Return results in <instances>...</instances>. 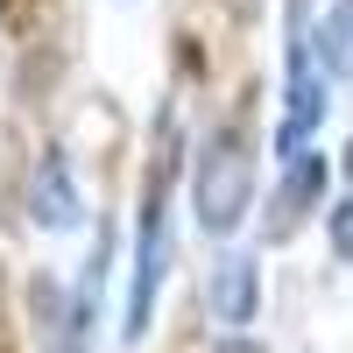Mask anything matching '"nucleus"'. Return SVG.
Instances as JSON below:
<instances>
[{"label": "nucleus", "instance_id": "obj_8", "mask_svg": "<svg viewBox=\"0 0 353 353\" xmlns=\"http://www.w3.org/2000/svg\"><path fill=\"white\" fill-rule=\"evenodd\" d=\"M311 14H318V0H290V14H283V36H290V43H311Z\"/></svg>", "mask_w": 353, "mask_h": 353}, {"label": "nucleus", "instance_id": "obj_3", "mask_svg": "<svg viewBox=\"0 0 353 353\" xmlns=\"http://www.w3.org/2000/svg\"><path fill=\"white\" fill-rule=\"evenodd\" d=\"M325 64L311 57V43H290V85H283V128H276V149L283 163L304 149V141L318 134V121H325Z\"/></svg>", "mask_w": 353, "mask_h": 353}, {"label": "nucleus", "instance_id": "obj_10", "mask_svg": "<svg viewBox=\"0 0 353 353\" xmlns=\"http://www.w3.org/2000/svg\"><path fill=\"white\" fill-rule=\"evenodd\" d=\"M212 353H269V346H254V339H219Z\"/></svg>", "mask_w": 353, "mask_h": 353}, {"label": "nucleus", "instance_id": "obj_9", "mask_svg": "<svg viewBox=\"0 0 353 353\" xmlns=\"http://www.w3.org/2000/svg\"><path fill=\"white\" fill-rule=\"evenodd\" d=\"M332 248H339V261H353V198L332 205Z\"/></svg>", "mask_w": 353, "mask_h": 353}, {"label": "nucleus", "instance_id": "obj_7", "mask_svg": "<svg viewBox=\"0 0 353 353\" xmlns=\"http://www.w3.org/2000/svg\"><path fill=\"white\" fill-rule=\"evenodd\" d=\"M311 57L325 64V78H353V0L325 8V21L311 28Z\"/></svg>", "mask_w": 353, "mask_h": 353}, {"label": "nucleus", "instance_id": "obj_5", "mask_svg": "<svg viewBox=\"0 0 353 353\" xmlns=\"http://www.w3.org/2000/svg\"><path fill=\"white\" fill-rule=\"evenodd\" d=\"M28 219L50 226V233H64V226L85 219V198H78V184H71V163L57 156V149H43L36 170H28Z\"/></svg>", "mask_w": 353, "mask_h": 353}, {"label": "nucleus", "instance_id": "obj_4", "mask_svg": "<svg viewBox=\"0 0 353 353\" xmlns=\"http://www.w3.org/2000/svg\"><path fill=\"white\" fill-rule=\"evenodd\" d=\"M325 184H332V163L318 149H297L276 176V198H269V241H290L318 205H325Z\"/></svg>", "mask_w": 353, "mask_h": 353}, {"label": "nucleus", "instance_id": "obj_2", "mask_svg": "<svg viewBox=\"0 0 353 353\" xmlns=\"http://www.w3.org/2000/svg\"><path fill=\"white\" fill-rule=\"evenodd\" d=\"M170 176H176V121H163V156L141 184V226H134V290H128V325L121 339H141L156 318V290L170 276Z\"/></svg>", "mask_w": 353, "mask_h": 353}, {"label": "nucleus", "instance_id": "obj_12", "mask_svg": "<svg viewBox=\"0 0 353 353\" xmlns=\"http://www.w3.org/2000/svg\"><path fill=\"white\" fill-rule=\"evenodd\" d=\"M64 353H78V346H64Z\"/></svg>", "mask_w": 353, "mask_h": 353}, {"label": "nucleus", "instance_id": "obj_11", "mask_svg": "<svg viewBox=\"0 0 353 353\" xmlns=\"http://www.w3.org/2000/svg\"><path fill=\"white\" fill-rule=\"evenodd\" d=\"M346 176H353V141H346Z\"/></svg>", "mask_w": 353, "mask_h": 353}, {"label": "nucleus", "instance_id": "obj_6", "mask_svg": "<svg viewBox=\"0 0 353 353\" xmlns=\"http://www.w3.org/2000/svg\"><path fill=\"white\" fill-rule=\"evenodd\" d=\"M254 297H261V276H254L248 254H226L219 269H212V283H205V304H212L219 325H248V318H254Z\"/></svg>", "mask_w": 353, "mask_h": 353}, {"label": "nucleus", "instance_id": "obj_1", "mask_svg": "<svg viewBox=\"0 0 353 353\" xmlns=\"http://www.w3.org/2000/svg\"><path fill=\"white\" fill-rule=\"evenodd\" d=\"M191 212H198V226L212 241L248 226V212H254V141L241 128H219V134L198 141V156H191Z\"/></svg>", "mask_w": 353, "mask_h": 353}]
</instances>
